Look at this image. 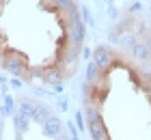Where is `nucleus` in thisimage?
I'll return each mask as SVG.
<instances>
[{
    "instance_id": "7c9ffc66",
    "label": "nucleus",
    "mask_w": 151,
    "mask_h": 140,
    "mask_svg": "<svg viewBox=\"0 0 151 140\" xmlns=\"http://www.w3.org/2000/svg\"><path fill=\"white\" fill-rule=\"evenodd\" d=\"M145 37H147V45L151 47V32H147V34H145Z\"/></svg>"
},
{
    "instance_id": "aec40b11",
    "label": "nucleus",
    "mask_w": 151,
    "mask_h": 140,
    "mask_svg": "<svg viewBox=\"0 0 151 140\" xmlns=\"http://www.w3.org/2000/svg\"><path fill=\"white\" fill-rule=\"evenodd\" d=\"M56 106H58V110H60V112H67V110H69V101H67V97H58Z\"/></svg>"
},
{
    "instance_id": "20e7f679",
    "label": "nucleus",
    "mask_w": 151,
    "mask_h": 140,
    "mask_svg": "<svg viewBox=\"0 0 151 140\" xmlns=\"http://www.w3.org/2000/svg\"><path fill=\"white\" fill-rule=\"evenodd\" d=\"M86 131L91 134L93 140H108V129H106V123H104V118H95V121H91L86 125Z\"/></svg>"
},
{
    "instance_id": "c756f323",
    "label": "nucleus",
    "mask_w": 151,
    "mask_h": 140,
    "mask_svg": "<svg viewBox=\"0 0 151 140\" xmlns=\"http://www.w3.org/2000/svg\"><path fill=\"white\" fill-rule=\"evenodd\" d=\"M0 84H6V75L4 73H0Z\"/></svg>"
},
{
    "instance_id": "a211bd4d",
    "label": "nucleus",
    "mask_w": 151,
    "mask_h": 140,
    "mask_svg": "<svg viewBox=\"0 0 151 140\" xmlns=\"http://www.w3.org/2000/svg\"><path fill=\"white\" fill-rule=\"evenodd\" d=\"M76 125H78V129L80 131H86V118H84V114H82V110L80 112H76V121H73Z\"/></svg>"
},
{
    "instance_id": "473e14b6",
    "label": "nucleus",
    "mask_w": 151,
    "mask_h": 140,
    "mask_svg": "<svg viewBox=\"0 0 151 140\" xmlns=\"http://www.w3.org/2000/svg\"><path fill=\"white\" fill-rule=\"evenodd\" d=\"M4 58H6V56H4V54H0V65H4Z\"/></svg>"
},
{
    "instance_id": "6e6552de",
    "label": "nucleus",
    "mask_w": 151,
    "mask_h": 140,
    "mask_svg": "<svg viewBox=\"0 0 151 140\" xmlns=\"http://www.w3.org/2000/svg\"><path fill=\"white\" fill-rule=\"evenodd\" d=\"M65 78V73L60 71L58 67H50V69H45V75H43V82L47 84V86H54V84H60Z\"/></svg>"
},
{
    "instance_id": "c85d7f7f",
    "label": "nucleus",
    "mask_w": 151,
    "mask_h": 140,
    "mask_svg": "<svg viewBox=\"0 0 151 140\" xmlns=\"http://www.w3.org/2000/svg\"><path fill=\"white\" fill-rule=\"evenodd\" d=\"M145 82H147V86H149V90H151V73L145 75Z\"/></svg>"
},
{
    "instance_id": "dca6fc26",
    "label": "nucleus",
    "mask_w": 151,
    "mask_h": 140,
    "mask_svg": "<svg viewBox=\"0 0 151 140\" xmlns=\"http://www.w3.org/2000/svg\"><path fill=\"white\" fill-rule=\"evenodd\" d=\"M43 75H45V71L43 69H37V67H32V69L26 71V78L28 80H43Z\"/></svg>"
},
{
    "instance_id": "412c9836",
    "label": "nucleus",
    "mask_w": 151,
    "mask_h": 140,
    "mask_svg": "<svg viewBox=\"0 0 151 140\" xmlns=\"http://www.w3.org/2000/svg\"><path fill=\"white\" fill-rule=\"evenodd\" d=\"M119 37H121V32L116 30V28H112V30L108 32V41H110V43H119Z\"/></svg>"
},
{
    "instance_id": "f257e3e1",
    "label": "nucleus",
    "mask_w": 151,
    "mask_h": 140,
    "mask_svg": "<svg viewBox=\"0 0 151 140\" xmlns=\"http://www.w3.org/2000/svg\"><path fill=\"white\" fill-rule=\"evenodd\" d=\"M67 17H69V19H67V22H69L67 41H69L71 45H76V47H82L84 37H86V24L82 22V17H80V6H73Z\"/></svg>"
},
{
    "instance_id": "4be33fe9",
    "label": "nucleus",
    "mask_w": 151,
    "mask_h": 140,
    "mask_svg": "<svg viewBox=\"0 0 151 140\" xmlns=\"http://www.w3.org/2000/svg\"><path fill=\"white\" fill-rule=\"evenodd\" d=\"M80 56H82L86 62L93 60V50H91V47H82V50H80Z\"/></svg>"
},
{
    "instance_id": "4468645a",
    "label": "nucleus",
    "mask_w": 151,
    "mask_h": 140,
    "mask_svg": "<svg viewBox=\"0 0 151 140\" xmlns=\"http://www.w3.org/2000/svg\"><path fill=\"white\" fill-rule=\"evenodd\" d=\"M80 17H82V22H84L86 26H95L93 13H91V9H88L86 4H80Z\"/></svg>"
},
{
    "instance_id": "393cba45",
    "label": "nucleus",
    "mask_w": 151,
    "mask_h": 140,
    "mask_svg": "<svg viewBox=\"0 0 151 140\" xmlns=\"http://www.w3.org/2000/svg\"><path fill=\"white\" fill-rule=\"evenodd\" d=\"M9 82H11L13 88H22V86H24V80H22V78H11Z\"/></svg>"
},
{
    "instance_id": "a878e982",
    "label": "nucleus",
    "mask_w": 151,
    "mask_h": 140,
    "mask_svg": "<svg viewBox=\"0 0 151 140\" xmlns=\"http://www.w3.org/2000/svg\"><path fill=\"white\" fill-rule=\"evenodd\" d=\"M52 90H54V93H56V95H63V90H65L63 82H60V84H54V86H52Z\"/></svg>"
},
{
    "instance_id": "f704fd0d",
    "label": "nucleus",
    "mask_w": 151,
    "mask_h": 140,
    "mask_svg": "<svg viewBox=\"0 0 151 140\" xmlns=\"http://www.w3.org/2000/svg\"><path fill=\"white\" fill-rule=\"evenodd\" d=\"M0 140H2V134H0Z\"/></svg>"
},
{
    "instance_id": "f3484780",
    "label": "nucleus",
    "mask_w": 151,
    "mask_h": 140,
    "mask_svg": "<svg viewBox=\"0 0 151 140\" xmlns=\"http://www.w3.org/2000/svg\"><path fill=\"white\" fill-rule=\"evenodd\" d=\"M32 95L35 97H47V99H54V90H45V88H39V86H35L32 88Z\"/></svg>"
},
{
    "instance_id": "ddd939ff",
    "label": "nucleus",
    "mask_w": 151,
    "mask_h": 140,
    "mask_svg": "<svg viewBox=\"0 0 151 140\" xmlns=\"http://www.w3.org/2000/svg\"><path fill=\"white\" fill-rule=\"evenodd\" d=\"M50 116H52L50 108H47L45 103H37V110H35V116H32V121H37V123H43V121H47Z\"/></svg>"
},
{
    "instance_id": "0eeeda50",
    "label": "nucleus",
    "mask_w": 151,
    "mask_h": 140,
    "mask_svg": "<svg viewBox=\"0 0 151 140\" xmlns=\"http://www.w3.org/2000/svg\"><path fill=\"white\" fill-rule=\"evenodd\" d=\"M136 43H138V34H136V30H125V32H121V37H119V47H123V50H132Z\"/></svg>"
},
{
    "instance_id": "9d476101",
    "label": "nucleus",
    "mask_w": 151,
    "mask_h": 140,
    "mask_svg": "<svg viewBox=\"0 0 151 140\" xmlns=\"http://www.w3.org/2000/svg\"><path fill=\"white\" fill-rule=\"evenodd\" d=\"M17 112V101L13 99L11 95H4L2 97V106H0V114L2 116H13Z\"/></svg>"
},
{
    "instance_id": "c9c22d12",
    "label": "nucleus",
    "mask_w": 151,
    "mask_h": 140,
    "mask_svg": "<svg viewBox=\"0 0 151 140\" xmlns=\"http://www.w3.org/2000/svg\"><path fill=\"white\" fill-rule=\"evenodd\" d=\"M149 13H151V9H149Z\"/></svg>"
},
{
    "instance_id": "5701e85b",
    "label": "nucleus",
    "mask_w": 151,
    "mask_h": 140,
    "mask_svg": "<svg viewBox=\"0 0 151 140\" xmlns=\"http://www.w3.org/2000/svg\"><path fill=\"white\" fill-rule=\"evenodd\" d=\"M127 11H129V15H134V13H142V4L140 2H132Z\"/></svg>"
},
{
    "instance_id": "423d86ee",
    "label": "nucleus",
    "mask_w": 151,
    "mask_h": 140,
    "mask_svg": "<svg viewBox=\"0 0 151 140\" xmlns=\"http://www.w3.org/2000/svg\"><path fill=\"white\" fill-rule=\"evenodd\" d=\"M41 125H43V134L47 138H56L60 131H63V121H60L58 116H50L47 121H43Z\"/></svg>"
},
{
    "instance_id": "b1692460",
    "label": "nucleus",
    "mask_w": 151,
    "mask_h": 140,
    "mask_svg": "<svg viewBox=\"0 0 151 140\" xmlns=\"http://www.w3.org/2000/svg\"><path fill=\"white\" fill-rule=\"evenodd\" d=\"M108 15H110L112 19H119V15H121V11L116 9L114 4H110V6H108Z\"/></svg>"
},
{
    "instance_id": "2eb2a0df",
    "label": "nucleus",
    "mask_w": 151,
    "mask_h": 140,
    "mask_svg": "<svg viewBox=\"0 0 151 140\" xmlns=\"http://www.w3.org/2000/svg\"><path fill=\"white\" fill-rule=\"evenodd\" d=\"M54 6L63 13H69L73 6H76V0H54Z\"/></svg>"
},
{
    "instance_id": "39448f33",
    "label": "nucleus",
    "mask_w": 151,
    "mask_h": 140,
    "mask_svg": "<svg viewBox=\"0 0 151 140\" xmlns=\"http://www.w3.org/2000/svg\"><path fill=\"white\" fill-rule=\"evenodd\" d=\"M129 54H132V58L136 62H149L151 60V47L147 45V41H138V43L129 50Z\"/></svg>"
},
{
    "instance_id": "bb28decb",
    "label": "nucleus",
    "mask_w": 151,
    "mask_h": 140,
    "mask_svg": "<svg viewBox=\"0 0 151 140\" xmlns=\"http://www.w3.org/2000/svg\"><path fill=\"white\" fill-rule=\"evenodd\" d=\"M52 140H71V136H67V134H63V131H60V134H58L56 138H52Z\"/></svg>"
},
{
    "instance_id": "f8f14e48",
    "label": "nucleus",
    "mask_w": 151,
    "mask_h": 140,
    "mask_svg": "<svg viewBox=\"0 0 151 140\" xmlns=\"http://www.w3.org/2000/svg\"><path fill=\"white\" fill-rule=\"evenodd\" d=\"M99 73H101V71H99V67L95 65V60H88V62H86V69H84V80L95 84V82H97V78H99Z\"/></svg>"
},
{
    "instance_id": "6ab92c4d",
    "label": "nucleus",
    "mask_w": 151,
    "mask_h": 140,
    "mask_svg": "<svg viewBox=\"0 0 151 140\" xmlns=\"http://www.w3.org/2000/svg\"><path fill=\"white\" fill-rule=\"evenodd\" d=\"M65 127L69 129V136H71V140H73V138H78V131H80V129H78V125H76V123L67 121V125H65Z\"/></svg>"
},
{
    "instance_id": "f03ea898",
    "label": "nucleus",
    "mask_w": 151,
    "mask_h": 140,
    "mask_svg": "<svg viewBox=\"0 0 151 140\" xmlns=\"http://www.w3.org/2000/svg\"><path fill=\"white\" fill-rule=\"evenodd\" d=\"M93 60H95V65L99 67V71L104 73V71H108V69L114 65V54H112L110 47L99 45L97 50H93Z\"/></svg>"
},
{
    "instance_id": "1a4fd4ad",
    "label": "nucleus",
    "mask_w": 151,
    "mask_h": 140,
    "mask_svg": "<svg viewBox=\"0 0 151 140\" xmlns=\"http://www.w3.org/2000/svg\"><path fill=\"white\" fill-rule=\"evenodd\" d=\"M13 127H15L17 134H26L30 129V118L26 114H22V112H15L13 114Z\"/></svg>"
},
{
    "instance_id": "cd10ccee",
    "label": "nucleus",
    "mask_w": 151,
    "mask_h": 140,
    "mask_svg": "<svg viewBox=\"0 0 151 140\" xmlns=\"http://www.w3.org/2000/svg\"><path fill=\"white\" fill-rule=\"evenodd\" d=\"M0 93H2V97L9 95V86H6V84H0Z\"/></svg>"
},
{
    "instance_id": "2f4dec72",
    "label": "nucleus",
    "mask_w": 151,
    "mask_h": 140,
    "mask_svg": "<svg viewBox=\"0 0 151 140\" xmlns=\"http://www.w3.org/2000/svg\"><path fill=\"white\" fill-rule=\"evenodd\" d=\"M2 11H4V2L0 0V15H2Z\"/></svg>"
},
{
    "instance_id": "7ed1b4c3",
    "label": "nucleus",
    "mask_w": 151,
    "mask_h": 140,
    "mask_svg": "<svg viewBox=\"0 0 151 140\" xmlns=\"http://www.w3.org/2000/svg\"><path fill=\"white\" fill-rule=\"evenodd\" d=\"M2 69H6L13 78H19V75H24L26 71H28V67H26V62L19 58L17 54H9L4 58V65H2Z\"/></svg>"
},
{
    "instance_id": "9b49d317",
    "label": "nucleus",
    "mask_w": 151,
    "mask_h": 140,
    "mask_svg": "<svg viewBox=\"0 0 151 140\" xmlns=\"http://www.w3.org/2000/svg\"><path fill=\"white\" fill-rule=\"evenodd\" d=\"M39 103V101H37ZM37 103L35 101H30V99H19L17 101V108H19V112H22V114H26L32 121V116H35V110H37Z\"/></svg>"
},
{
    "instance_id": "72a5a7b5",
    "label": "nucleus",
    "mask_w": 151,
    "mask_h": 140,
    "mask_svg": "<svg viewBox=\"0 0 151 140\" xmlns=\"http://www.w3.org/2000/svg\"><path fill=\"white\" fill-rule=\"evenodd\" d=\"M106 4H108V6H110V4H114V0H106Z\"/></svg>"
}]
</instances>
